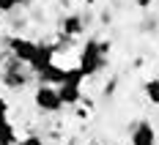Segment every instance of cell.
<instances>
[{
  "label": "cell",
  "mask_w": 159,
  "mask_h": 145,
  "mask_svg": "<svg viewBox=\"0 0 159 145\" xmlns=\"http://www.w3.org/2000/svg\"><path fill=\"white\" fill-rule=\"evenodd\" d=\"M107 52H110V44L96 38H88L80 47V68L85 71V77H93L107 66Z\"/></svg>",
  "instance_id": "6da1fadb"
},
{
  "label": "cell",
  "mask_w": 159,
  "mask_h": 145,
  "mask_svg": "<svg viewBox=\"0 0 159 145\" xmlns=\"http://www.w3.org/2000/svg\"><path fill=\"white\" fill-rule=\"evenodd\" d=\"M33 104L41 110V112H61L66 104L63 99H61V93H58V85H49V82H41L39 88H36V93H33Z\"/></svg>",
  "instance_id": "7a4b0ae2"
},
{
  "label": "cell",
  "mask_w": 159,
  "mask_h": 145,
  "mask_svg": "<svg viewBox=\"0 0 159 145\" xmlns=\"http://www.w3.org/2000/svg\"><path fill=\"white\" fill-rule=\"evenodd\" d=\"M25 66L22 60H16L14 55H11V60L6 63V68H3V82H6V88H25L28 85V80H30V74L25 71Z\"/></svg>",
  "instance_id": "3957f363"
},
{
  "label": "cell",
  "mask_w": 159,
  "mask_h": 145,
  "mask_svg": "<svg viewBox=\"0 0 159 145\" xmlns=\"http://www.w3.org/2000/svg\"><path fill=\"white\" fill-rule=\"evenodd\" d=\"M33 52H36V41H30V38H22V36L8 38V55H14L16 60H22V63H30Z\"/></svg>",
  "instance_id": "277c9868"
},
{
  "label": "cell",
  "mask_w": 159,
  "mask_h": 145,
  "mask_svg": "<svg viewBox=\"0 0 159 145\" xmlns=\"http://www.w3.org/2000/svg\"><path fill=\"white\" fill-rule=\"evenodd\" d=\"M129 143L132 145H157V129H154L148 121H140V123L132 126Z\"/></svg>",
  "instance_id": "5b68a950"
},
{
  "label": "cell",
  "mask_w": 159,
  "mask_h": 145,
  "mask_svg": "<svg viewBox=\"0 0 159 145\" xmlns=\"http://www.w3.org/2000/svg\"><path fill=\"white\" fill-rule=\"evenodd\" d=\"M55 52H58V49L52 47V44H36V52H33V58H30V63H28V68L39 74V71H41L44 66H49V63H52Z\"/></svg>",
  "instance_id": "8992f818"
},
{
  "label": "cell",
  "mask_w": 159,
  "mask_h": 145,
  "mask_svg": "<svg viewBox=\"0 0 159 145\" xmlns=\"http://www.w3.org/2000/svg\"><path fill=\"white\" fill-rule=\"evenodd\" d=\"M58 93L63 99L66 107H74L82 101V85H74V82H63V85H58Z\"/></svg>",
  "instance_id": "52a82bcc"
},
{
  "label": "cell",
  "mask_w": 159,
  "mask_h": 145,
  "mask_svg": "<svg viewBox=\"0 0 159 145\" xmlns=\"http://www.w3.org/2000/svg\"><path fill=\"white\" fill-rule=\"evenodd\" d=\"M82 30H85V22H82L80 14H69L61 19V33L63 36H80Z\"/></svg>",
  "instance_id": "ba28073f"
},
{
  "label": "cell",
  "mask_w": 159,
  "mask_h": 145,
  "mask_svg": "<svg viewBox=\"0 0 159 145\" xmlns=\"http://www.w3.org/2000/svg\"><path fill=\"white\" fill-rule=\"evenodd\" d=\"M39 80H41V82H49V85H61V82L66 80V68L49 63V66H44V68L39 71Z\"/></svg>",
  "instance_id": "9c48e42d"
},
{
  "label": "cell",
  "mask_w": 159,
  "mask_h": 145,
  "mask_svg": "<svg viewBox=\"0 0 159 145\" xmlns=\"http://www.w3.org/2000/svg\"><path fill=\"white\" fill-rule=\"evenodd\" d=\"M0 145H19V137H16L14 126H11L8 121L0 123Z\"/></svg>",
  "instance_id": "30bf717a"
},
{
  "label": "cell",
  "mask_w": 159,
  "mask_h": 145,
  "mask_svg": "<svg viewBox=\"0 0 159 145\" xmlns=\"http://www.w3.org/2000/svg\"><path fill=\"white\" fill-rule=\"evenodd\" d=\"M143 93H145V99L151 101V104H157L159 107V77H154V80H148L143 85Z\"/></svg>",
  "instance_id": "8fae6325"
},
{
  "label": "cell",
  "mask_w": 159,
  "mask_h": 145,
  "mask_svg": "<svg viewBox=\"0 0 159 145\" xmlns=\"http://www.w3.org/2000/svg\"><path fill=\"white\" fill-rule=\"evenodd\" d=\"M16 3L14 0H0V14H8V11H14Z\"/></svg>",
  "instance_id": "7c38bea8"
},
{
  "label": "cell",
  "mask_w": 159,
  "mask_h": 145,
  "mask_svg": "<svg viewBox=\"0 0 159 145\" xmlns=\"http://www.w3.org/2000/svg\"><path fill=\"white\" fill-rule=\"evenodd\" d=\"M3 121H8V101L0 96V123H3Z\"/></svg>",
  "instance_id": "4fadbf2b"
},
{
  "label": "cell",
  "mask_w": 159,
  "mask_h": 145,
  "mask_svg": "<svg viewBox=\"0 0 159 145\" xmlns=\"http://www.w3.org/2000/svg\"><path fill=\"white\" fill-rule=\"evenodd\" d=\"M19 145H44V143H41V137H36V134H30V137H25V140H22Z\"/></svg>",
  "instance_id": "5bb4252c"
},
{
  "label": "cell",
  "mask_w": 159,
  "mask_h": 145,
  "mask_svg": "<svg viewBox=\"0 0 159 145\" xmlns=\"http://www.w3.org/2000/svg\"><path fill=\"white\" fill-rule=\"evenodd\" d=\"M137 6H140V8H148V6H151V0H137Z\"/></svg>",
  "instance_id": "9a60e30c"
},
{
  "label": "cell",
  "mask_w": 159,
  "mask_h": 145,
  "mask_svg": "<svg viewBox=\"0 0 159 145\" xmlns=\"http://www.w3.org/2000/svg\"><path fill=\"white\" fill-rule=\"evenodd\" d=\"M93 145H96V143H93Z\"/></svg>",
  "instance_id": "2e32d148"
}]
</instances>
